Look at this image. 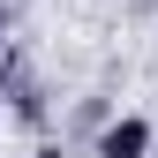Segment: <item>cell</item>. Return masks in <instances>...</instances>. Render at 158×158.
<instances>
[{
    "mask_svg": "<svg viewBox=\"0 0 158 158\" xmlns=\"http://www.w3.org/2000/svg\"><path fill=\"white\" fill-rule=\"evenodd\" d=\"M98 158H151V121H143V113L113 121L106 135H98Z\"/></svg>",
    "mask_w": 158,
    "mask_h": 158,
    "instance_id": "cell-1",
    "label": "cell"
}]
</instances>
